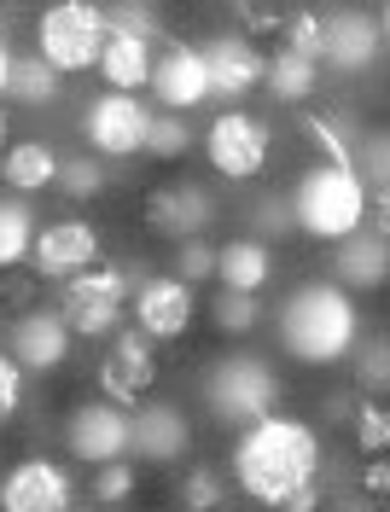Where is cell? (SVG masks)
Instances as JSON below:
<instances>
[{
    "label": "cell",
    "instance_id": "6da1fadb",
    "mask_svg": "<svg viewBox=\"0 0 390 512\" xmlns=\"http://www.w3.org/2000/svg\"><path fill=\"white\" fill-rule=\"evenodd\" d=\"M233 483L257 501V507H286L297 489L321 483V431L309 419L292 414H268L257 425L239 431L233 443Z\"/></svg>",
    "mask_w": 390,
    "mask_h": 512
},
{
    "label": "cell",
    "instance_id": "7a4b0ae2",
    "mask_svg": "<svg viewBox=\"0 0 390 512\" xmlns=\"http://www.w3.org/2000/svg\"><path fill=\"white\" fill-rule=\"evenodd\" d=\"M274 338L280 350L303 361V367H338L344 355L361 344V315H356V297L338 291L332 280H309L297 286L280 315H274Z\"/></svg>",
    "mask_w": 390,
    "mask_h": 512
},
{
    "label": "cell",
    "instance_id": "3957f363",
    "mask_svg": "<svg viewBox=\"0 0 390 512\" xmlns=\"http://www.w3.org/2000/svg\"><path fill=\"white\" fill-rule=\"evenodd\" d=\"M292 227L321 239V245H338L367 227V187H361L356 163H309L292 187Z\"/></svg>",
    "mask_w": 390,
    "mask_h": 512
},
{
    "label": "cell",
    "instance_id": "277c9868",
    "mask_svg": "<svg viewBox=\"0 0 390 512\" xmlns=\"http://www.w3.org/2000/svg\"><path fill=\"white\" fill-rule=\"evenodd\" d=\"M280 396H286V384L274 373V361H262V355H251V350L222 355V361L204 373V408H210L216 425H233V431L280 414Z\"/></svg>",
    "mask_w": 390,
    "mask_h": 512
},
{
    "label": "cell",
    "instance_id": "5b68a950",
    "mask_svg": "<svg viewBox=\"0 0 390 512\" xmlns=\"http://www.w3.org/2000/svg\"><path fill=\"white\" fill-rule=\"evenodd\" d=\"M140 262H94L88 274H76L59 286V320L70 326V338H117L123 332V309L129 291L140 286Z\"/></svg>",
    "mask_w": 390,
    "mask_h": 512
},
{
    "label": "cell",
    "instance_id": "8992f818",
    "mask_svg": "<svg viewBox=\"0 0 390 512\" xmlns=\"http://www.w3.org/2000/svg\"><path fill=\"white\" fill-rule=\"evenodd\" d=\"M105 35H111L105 6H94V0H53L35 18V59L47 70H59V76L94 70L99 53H105Z\"/></svg>",
    "mask_w": 390,
    "mask_h": 512
},
{
    "label": "cell",
    "instance_id": "52a82bcc",
    "mask_svg": "<svg viewBox=\"0 0 390 512\" xmlns=\"http://www.w3.org/2000/svg\"><path fill=\"white\" fill-rule=\"evenodd\" d=\"M268 152H274V128L251 111H222L204 128V158L222 181H257L268 169Z\"/></svg>",
    "mask_w": 390,
    "mask_h": 512
},
{
    "label": "cell",
    "instance_id": "ba28073f",
    "mask_svg": "<svg viewBox=\"0 0 390 512\" xmlns=\"http://www.w3.org/2000/svg\"><path fill=\"white\" fill-rule=\"evenodd\" d=\"M82 140H88V152L99 163L105 158H134V152H146V128H152V111L140 105V94H99L82 105Z\"/></svg>",
    "mask_w": 390,
    "mask_h": 512
},
{
    "label": "cell",
    "instance_id": "9c48e42d",
    "mask_svg": "<svg viewBox=\"0 0 390 512\" xmlns=\"http://www.w3.org/2000/svg\"><path fill=\"white\" fill-rule=\"evenodd\" d=\"M94 262H99V233H94V222H82V216L35 227V245H30V256H24V268H30L35 280H53V286L88 274Z\"/></svg>",
    "mask_w": 390,
    "mask_h": 512
},
{
    "label": "cell",
    "instance_id": "30bf717a",
    "mask_svg": "<svg viewBox=\"0 0 390 512\" xmlns=\"http://www.w3.org/2000/svg\"><path fill=\"white\" fill-rule=\"evenodd\" d=\"M0 512H76V478L59 460L30 454L0 478Z\"/></svg>",
    "mask_w": 390,
    "mask_h": 512
},
{
    "label": "cell",
    "instance_id": "8fae6325",
    "mask_svg": "<svg viewBox=\"0 0 390 512\" xmlns=\"http://www.w3.org/2000/svg\"><path fill=\"white\" fill-rule=\"evenodd\" d=\"M65 448H70V460H82L94 472L129 460V414L111 408V402H76L65 419Z\"/></svg>",
    "mask_w": 390,
    "mask_h": 512
},
{
    "label": "cell",
    "instance_id": "7c38bea8",
    "mask_svg": "<svg viewBox=\"0 0 390 512\" xmlns=\"http://www.w3.org/2000/svg\"><path fill=\"white\" fill-rule=\"evenodd\" d=\"M158 384V344L152 338H140L134 326L117 332V344L111 355L99 361V390H105V402L111 408H123L129 414L134 402H146V390Z\"/></svg>",
    "mask_w": 390,
    "mask_h": 512
},
{
    "label": "cell",
    "instance_id": "4fadbf2b",
    "mask_svg": "<svg viewBox=\"0 0 390 512\" xmlns=\"http://www.w3.org/2000/svg\"><path fill=\"white\" fill-rule=\"evenodd\" d=\"M198 315V297L193 286H181L175 274H146L140 286H134V332L140 338H152V344H169V338H181Z\"/></svg>",
    "mask_w": 390,
    "mask_h": 512
},
{
    "label": "cell",
    "instance_id": "5bb4252c",
    "mask_svg": "<svg viewBox=\"0 0 390 512\" xmlns=\"http://www.w3.org/2000/svg\"><path fill=\"white\" fill-rule=\"evenodd\" d=\"M216 222V198L193 181H169V187L146 192V227L187 245V239H204V227Z\"/></svg>",
    "mask_w": 390,
    "mask_h": 512
},
{
    "label": "cell",
    "instance_id": "9a60e30c",
    "mask_svg": "<svg viewBox=\"0 0 390 512\" xmlns=\"http://www.w3.org/2000/svg\"><path fill=\"white\" fill-rule=\"evenodd\" d=\"M193 448V419L175 402H140L129 414V454H140L146 466H175Z\"/></svg>",
    "mask_w": 390,
    "mask_h": 512
},
{
    "label": "cell",
    "instance_id": "2e32d148",
    "mask_svg": "<svg viewBox=\"0 0 390 512\" xmlns=\"http://www.w3.org/2000/svg\"><path fill=\"white\" fill-rule=\"evenodd\" d=\"M6 355L24 373H59L70 355V326L59 320V309H24L6 326Z\"/></svg>",
    "mask_w": 390,
    "mask_h": 512
},
{
    "label": "cell",
    "instance_id": "e0dca14e",
    "mask_svg": "<svg viewBox=\"0 0 390 512\" xmlns=\"http://www.w3.org/2000/svg\"><path fill=\"white\" fill-rule=\"evenodd\" d=\"M158 105L169 117H181V111H193L210 99V76H204V59H198L193 41H163V53L152 59V82H146Z\"/></svg>",
    "mask_w": 390,
    "mask_h": 512
},
{
    "label": "cell",
    "instance_id": "ac0fdd59",
    "mask_svg": "<svg viewBox=\"0 0 390 512\" xmlns=\"http://www.w3.org/2000/svg\"><path fill=\"white\" fill-rule=\"evenodd\" d=\"M198 59H204V76H210V94L222 99H245L251 88H262V53L245 41V35H210L204 47H198Z\"/></svg>",
    "mask_w": 390,
    "mask_h": 512
},
{
    "label": "cell",
    "instance_id": "d6986e66",
    "mask_svg": "<svg viewBox=\"0 0 390 512\" xmlns=\"http://www.w3.org/2000/svg\"><path fill=\"white\" fill-rule=\"evenodd\" d=\"M326 30V47L321 59L332 64V70H367V64L379 59V18H367V12H332V18H321Z\"/></svg>",
    "mask_w": 390,
    "mask_h": 512
},
{
    "label": "cell",
    "instance_id": "ffe728a7",
    "mask_svg": "<svg viewBox=\"0 0 390 512\" xmlns=\"http://www.w3.org/2000/svg\"><path fill=\"white\" fill-rule=\"evenodd\" d=\"M152 41L134 30H111L105 35V53H99V76H105V94H140L152 82Z\"/></svg>",
    "mask_w": 390,
    "mask_h": 512
},
{
    "label": "cell",
    "instance_id": "44dd1931",
    "mask_svg": "<svg viewBox=\"0 0 390 512\" xmlns=\"http://www.w3.org/2000/svg\"><path fill=\"white\" fill-rule=\"evenodd\" d=\"M332 286L338 291H379L390 280V245L379 233H350V239H338V256H332Z\"/></svg>",
    "mask_w": 390,
    "mask_h": 512
},
{
    "label": "cell",
    "instance_id": "7402d4cb",
    "mask_svg": "<svg viewBox=\"0 0 390 512\" xmlns=\"http://www.w3.org/2000/svg\"><path fill=\"white\" fill-rule=\"evenodd\" d=\"M274 245H257V239H228L216 245V280L222 291H239V297H257L268 280H274Z\"/></svg>",
    "mask_w": 390,
    "mask_h": 512
},
{
    "label": "cell",
    "instance_id": "603a6c76",
    "mask_svg": "<svg viewBox=\"0 0 390 512\" xmlns=\"http://www.w3.org/2000/svg\"><path fill=\"white\" fill-rule=\"evenodd\" d=\"M0 181L12 187V198L53 187V181H59V152H53L47 140H18V146H6V158H0Z\"/></svg>",
    "mask_w": 390,
    "mask_h": 512
},
{
    "label": "cell",
    "instance_id": "cb8c5ba5",
    "mask_svg": "<svg viewBox=\"0 0 390 512\" xmlns=\"http://www.w3.org/2000/svg\"><path fill=\"white\" fill-rule=\"evenodd\" d=\"M262 88L280 99V105H309V99L321 94V64L274 53V59H262Z\"/></svg>",
    "mask_w": 390,
    "mask_h": 512
},
{
    "label": "cell",
    "instance_id": "d4e9b609",
    "mask_svg": "<svg viewBox=\"0 0 390 512\" xmlns=\"http://www.w3.org/2000/svg\"><path fill=\"white\" fill-rule=\"evenodd\" d=\"M35 245V216L24 198H0V274L24 268V256Z\"/></svg>",
    "mask_w": 390,
    "mask_h": 512
},
{
    "label": "cell",
    "instance_id": "484cf974",
    "mask_svg": "<svg viewBox=\"0 0 390 512\" xmlns=\"http://www.w3.org/2000/svg\"><path fill=\"white\" fill-rule=\"evenodd\" d=\"M65 88V76L59 70H47V64L24 53V59H12V76H6V99H18V105H53Z\"/></svg>",
    "mask_w": 390,
    "mask_h": 512
},
{
    "label": "cell",
    "instance_id": "4316f807",
    "mask_svg": "<svg viewBox=\"0 0 390 512\" xmlns=\"http://www.w3.org/2000/svg\"><path fill=\"white\" fill-rule=\"evenodd\" d=\"M53 187L65 192L70 204H88V198H99V192L111 187V169L99 158H88V152L82 158H59V181Z\"/></svg>",
    "mask_w": 390,
    "mask_h": 512
},
{
    "label": "cell",
    "instance_id": "83f0119b",
    "mask_svg": "<svg viewBox=\"0 0 390 512\" xmlns=\"http://www.w3.org/2000/svg\"><path fill=\"white\" fill-rule=\"evenodd\" d=\"M245 222H251V233H245V239H257V245L297 233V227H292V204H286L280 192H257V198L245 204Z\"/></svg>",
    "mask_w": 390,
    "mask_h": 512
},
{
    "label": "cell",
    "instance_id": "f1b7e54d",
    "mask_svg": "<svg viewBox=\"0 0 390 512\" xmlns=\"http://www.w3.org/2000/svg\"><path fill=\"white\" fill-rule=\"evenodd\" d=\"M187 152H193V128L181 123V117H169V111H152V128H146V158L181 163Z\"/></svg>",
    "mask_w": 390,
    "mask_h": 512
},
{
    "label": "cell",
    "instance_id": "f546056e",
    "mask_svg": "<svg viewBox=\"0 0 390 512\" xmlns=\"http://www.w3.org/2000/svg\"><path fill=\"white\" fill-rule=\"evenodd\" d=\"M303 134L326 152L321 163H356L350 158V117H338V111H309V117H303Z\"/></svg>",
    "mask_w": 390,
    "mask_h": 512
},
{
    "label": "cell",
    "instance_id": "4dcf8cb0",
    "mask_svg": "<svg viewBox=\"0 0 390 512\" xmlns=\"http://www.w3.org/2000/svg\"><path fill=\"white\" fill-rule=\"evenodd\" d=\"M321 47H326L321 12H292L286 30H280V53H292V59H303V64H321Z\"/></svg>",
    "mask_w": 390,
    "mask_h": 512
},
{
    "label": "cell",
    "instance_id": "1f68e13d",
    "mask_svg": "<svg viewBox=\"0 0 390 512\" xmlns=\"http://www.w3.org/2000/svg\"><path fill=\"white\" fill-rule=\"evenodd\" d=\"M210 320H216V332L245 338V332H257V326H262V303H257V297H239V291H222V297H216V309H210Z\"/></svg>",
    "mask_w": 390,
    "mask_h": 512
},
{
    "label": "cell",
    "instance_id": "d6a6232c",
    "mask_svg": "<svg viewBox=\"0 0 390 512\" xmlns=\"http://www.w3.org/2000/svg\"><path fill=\"white\" fill-rule=\"evenodd\" d=\"M228 501V478L216 472V466H193L187 478H181V507L187 512H216Z\"/></svg>",
    "mask_w": 390,
    "mask_h": 512
},
{
    "label": "cell",
    "instance_id": "836d02e7",
    "mask_svg": "<svg viewBox=\"0 0 390 512\" xmlns=\"http://www.w3.org/2000/svg\"><path fill=\"white\" fill-rule=\"evenodd\" d=\"M350 431H356V448H361V454H373V460L390 448V419H385V408H379V402H356Z\"/></svg>",
    "mask_w": 390,
    "mask_h": 512
},
{
    "label": "cell",
    "instance_id": "e575fe53",
    "mask_svg": "<svg viewBox=\"0 0 390 512\" xmlns=\"http://www.w3.org/2000/svg\"><path fill=\"white\" fill-rule=\"evenodd\" d=\"M175 280H181V286H204V280H216V245H210V239H187V245H175Z\"/></svg>",
    "mask_w": 390,
    "mask_h": 512
},
{
    "label": "cell",
    "instance_id": "d590c367",
    "mask_svg": "<svg viewBox=\"0 0 390 512\" xmlns=\"http://www.w3.org/2000/svg\"><path fill=\"white\" fill-rule=\"evenodd\" d=\"M94 501H105V507H123L134 495V460H117V466H99L94 472V489H88Z\"/></svg>",
    "mask_w": 390,
    "mask_h": 512
},
{
    "label": "cell",
    "instance_id": "8d00e7d4",
    "mask_svg": "<svg viewBox=\"0 0 390 512\" xmlns=\"http://www.w3.org/2000/svg\"><path fill=\"white\" fill-rule=\"evenodd\" d=\"M18 408H24V367L0 350V425L18 419Z\"/></svg>",
    "mask_w": 390,
    "mask_h": 512
},
{
    "label": "cell",
    "instance_id": "74e56055",
    "mask_svg": "<svg viewBox=\"0 0 390 512\" xmlns=\"http://www.w3.org/2000/svg\"><path fill=\"white\" fill-rule=\"evenodd\" d=\"M35 291H41V280H35L30 268H12V274H0V303L6 309H35Z\"/></svg>",
    "mask_w": 390,
    "mask_h": 512
},
{
    "label": "cell",
    "instance_id": "f35d334b",
    "mask_svg": "<svg viewBox=\"0 0 390 512\" xmlns=\"http://www.w3.org/2000/svg\"><path fill=\"white\" fill-rule=\"evenodd\" d=\"M233 18H239V24H245L251 35L286 30V12H280V6H257V0H239V6H233ZM251 35H245V41H251Z\"/></svg>",
    "mask_w": 390,
    "mask_h": 512
},
{
    "label": "cell",
    "instance_id": "ab89813d",
    "mask_svg": "<svg viewBox=\"0 0 390 512\" xmlns=\"http://www.w3.org/2000/svg\"><path fill=\"white\" fill-rule=\"evenodd\" d=\"M356 379L367 384V390H385L390 384V361H385V338H373L367 350L356 355Z\"/></svg>",
    "mask_w": 390,
    "mask_h": 512
},
{
    "label": "cell",
    "instance_id": "60d3db41",
    "mask_svg": "<svg viewBox=\"0 0 390 512\" xmlns=\"http://www.w3.org/2000/svg\"><path fill=\"white\" fill-rule=\"evenodd\" d=\"M390 489V466L385 460H367V466H361V489L356 495H385Z\"/></svg>",
    "mask_w": 390,
    "mask_h": 512
},
{
    "label": "cell",
    "instance_id": "b9f144b4",
    "mask_svg": "<svg viewBox=\"0 0 390 512\" xmlns=\"http://www.w3.org/2000/svg\"><path fill=\"white\" fill-rule=\"evenodd\" d=\"M350 414H356V396H350V390H332V396H326V419H332V425H350Z\"/></svg>",
    "mask_w": 390,
    "mask_h": 512
},
{
    "label": "cell",
    "instance_id": "7bdbcfd3",
    "mask_svg": "<svg viewBox=\"0 0 390 512\" xmlns=\"http://www.w3.org/2000/svg\"><path fill=\"white\" fill-rule=\"evenodd\" d=\"M280 512H321V483H309V489H297V495H292V501H286Z\"/></svg>",
    "mask_w": 390,
    "mask_h": 512
},
{
    "label": "cell",
    "instance_id": "ee69618b",
    "mask_svg": "<svg viewBox=\"0 0 390 512\" xmlns=\"http://www.w3.org/2000/svg\"><path fill=\"white\" fill-rule=\"evenodd\" d=\"M332 512H373V507H367V495H338Z\"/></svg>",
    "mask_w": 390,
    "mask_h": 512
},
{
    "label": "cell",
    "instance_id": "f6af8a7d",
    "mask_svg": "<svg viewBox=\"0 0 390 512\" xmlns=\"http://www.w3.org/2000/svg\"><path fill=\"white\" fill-rule=\"evenodd\" d=\"M6 76H12V47L0 41V99H6Z\"/></svg>",
    "mask_w": 390,
    "mask_h": 512
},
{
    "label": "cell",
    "instance_id": "bcb514c9",
    "mask_svg": "<svg viewBox=\"0 0 390 512\" xmlns=\"http://www.w3.org/2000/svg\"><path fill=\"white\" fill-rule=\"evenodd\" d=\"M6 140H12V117H6V111H0V146H6Z\"/></svg>",
    "mask_w": 390,
    "mask_h": 512
}]
</instances>
